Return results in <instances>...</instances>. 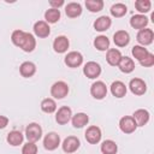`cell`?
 <instances>
[{"mask_svg":"<svg viewBox=\"0 0 154 154\" xmlns=\"http://www.w3.org/2000/svg\"><path fill=\"white\" fill-rule=\"evenodd\" d=\"M101 129L96 125H90L89 128H87L85 130V134H84V137L87 140L88 143L90 144H96L101 141Z\"/></svg>","mask_w":154,"mask_h":154,"instance_id":"obj_6","label":"cell"},{"mask_svg":"<svg viewBox=\"0 0 154 154\" xmlns=\"http://www.w3.org/2000/svg\"><path fill=\"white\" fill-rule=\"evenodd\" d=\"M71 122H72L73 128H76V129H82L83 126H85V125L88 124L89 117H88L85 113H83V112H78V113H76L75 116H72Z\"/></svg>","mask_w":154,"mask_h":154,"instance_id":"obj_26","label":"cell"},{"mask_svg":"<svg viewBox=\"0 0 154 154\" xmlns=\"http://www.w3.org/2000/svg\"><path fill=\"white\" fill-rule=\"evenodd\" d=\"M113 42L117 47H125L130 42V35L125 30H118L113 35Z\"/></svg>","mask_w":154,"mask_h":154,"instance_id":"obj_17","label":"cell"},{"mask_svg":"<svg viewBox=\"0 0 154 154\" xmlns=\"http://www.w3.org/2000/svg\"><path fill=\"white\" fill-rule=\"evenodd\" d=\"M119 129L124 134H132L137 129V125L131 116H124L119 120Z\"/></svg>","mask_w":154,"mask_h":154,"instance_id":"obj_11","label":"cell"},{"mask_svg":"<svg viewBox=\"0 0 154 154\" xmlns=\"http://www.w3.org/2000/svg\"><path fill=\"white\" fill-rule=\"evenodd\" d=\"M35 47H36V40H35L34 35L25 31L24 37H23V40H22V42L19 45V48L22 51L26 52V53H30V52H32L35 49Z\"/></svg>","mask_w":154,"mask_h":154,"instance_id":"obj_14","label":"cell"},{"mask_svg":"<svg viewBox=\"0 0 154 154\" xmlns=\"http://www.w3.org/2000/svg\"><path fill=\"white\" fill-rule=\"evenodd\" d=\"M19 73L24 78L32 77L36 73V65L34 63H31V61H24L19 66Z\"/></svg>","mask_w":154,"mask_h":154,"instance_id":"obj_22","label":"cell"},{"mask_svg":"<svg viewBox=\"0 0 154 154\" xmlns=\"http://www.w3.org/2000/svg\"><path fill=\"white\" fill-rule=\"evenodd\" d=\"M81 146V142H79V138L76 137V136H67L63 143H61V148L65 153L67 154H71V153H75Z\"/></svg>","mask_w":154,"mask_h":154,"instance_id":"obj_9","label":"cell"},{"mask_svg":"<svg viewBox=\"0 0 154 154\" xmlns=\"http://www.w3.org/2000/svg\"><path fill=\"white\" fill-rule=\"evenodd\" d=\"M69 46H70V41L64 35L57 36L53 41V49H54L55 53H59V54H63V53L67 52Z\"/></svg>","mask_w":154,"mask_h":154,"instance_id":"obj_13","label":"cell"},{"mask_svg":"<svg viewBox=\"0 0 154 154\" xmlns=\"http://www.w3.org/2000/svg\"><path fill=\"white\" fill-rule=\"evenodd\" d=\"M85 7L89 12L96 13L100 12L103 8V1L102 0H85Z\"/></svg>","mask_w":154,"mask_h":154,"instance_id":"obj_31","label":"cell"},{"mask_svg":"<svg viewBox=\"0 0 154 154\" xmlns=\"http://www.w3.org/2000/svg\"><path fill=\"white\" fill-rule=\"evenodd\" d=\"M45 22L46 23H51V24H54L57 23L59 19H60V10H57V8H49L45 12Z\"/></svg>","mask_w":154,"mask_h":154,"instance_id":"obj_32","label":"cell"},{"mask_svg":"<svg viewBox=\"0 0 154 154\" xmlns=\"http://www.w3.org/2000/svg\"><path fill=\"white\" fill-rule=\"evenodd\" d=\"M122 53L119 49L117 48H109L106 53V61L108 63V65L111 66H118L120 59H122Z\"/></svg>","mask_w":154,"mask_h":154,"instance_id":"obj_21","label":"cell"},{"mask_svg":"<svg viewBox=\"0 0 154 154\" xmlns=\"http://www.w3.org/2000/svg\"><path fill=\"white\" fill-rule=\"evenodd\" d=\"M60 146V136L52 131V132H48L45 137H43V147L46 150H55L58 147Z\"/></svg>","mask_w":154,"mask_h":154,"instance_id":"obj_3","label":"cell"},{"mask_svg":"<svg viewBox=\"0 0 154 154\" xmlns=\"http://www.w3.org/2000/svg\"><path fill=\"white\" fill-rule=\"evenodd\" d=\"M131 53H132V57H134L137 61H141V60H143V59L146 58V55H147L149 52H148V49H147L146 47L137 45V46H134V47H132Z\"/></svg>","mask_w":154,"mask_h":154,"instance_id":"obj_33","label":"cell"},{"mask_svg":"<svg viewBox=\"0 0 154 154\" xmlns=\"http://www.w3.org/2000/svg\"><path fill=\"white\" fill-rule=\"evenodd\" d=\"M69 94V85L66 82L64 81H58L55 83H53V85L51 87V95L54 99H64L65 96H67Z\"/></svg>","mask_w":154,"mask_h":154,"instance_id":"obj_2","label":"cell"},{"mask_svg":"<svg viewBox=\"0 0 154 154\" xmlns=\"http://www.w3.org/2000/svg\"><path fill=\"white\" fill-rule=\"evenodd\" d=\"M8 125V118L5 116H0V130L5 129Z\"/></svg>","mask_w":154,"mask_h":154,"instance_id":"obj_39","label":"cell"},{"mask_svg":"<svg viewBox=\"0 0 154 154\" xmlns=\"http://www.w3.org/2000/svg\"><path fill=\"white\" fill-rule=\"evenodd\" d=\"M25 137L28 142L36 143L42 137V128L37 123H30L25 128Z\"/></svg>","mask_w":154,"mask_h":154,"instance_id":"obj_1","label":"cell"},{"mask_svg":"<svg viewBox=\"0 0 154 154\" xmlns=\"http://www.w3.org/2000/svg\"><path fill=\"white\" fill-rule=\"evenodd\" d=\"M64 63H65V65H67L71 69L78 67L83 64V55L77 51L69 52L64 58Z\"/></svg>","mask_w":154,"mask_h":154,"instance_id":"obj_5","label":"cell"},{"mask_svg":"<svg viewBox=\"0 0 154 154\" xmlns=\"http://www.w3.org/2000/svg\"><path fill=\"white\" fill-rule=\"evenodd\" d=\"M64 4H65L64 0H51L49 1L51 8H57V10H59V7H61Z\"/></svg>","mask_w":154,"mask_h":154,"instance_id":"obj_38","label":"cell"},{"mask_svg":"<svg viewBox=\"0 0 154 154\" xmlns=\"http://www.w3.org/2000/svg\"><path fill=\"white\" fill-rule=\"evenodd\" d=\"M41 109L48 114L54 113L57 111V102L51 97H46L41 101Z\"/></svg>","mask_w":154,"mask_h":154,"instance_id":"obj_30","label":"cell"},{"mask_svg":"<svg viewBox=\"0 0 154 154\" xmlns=\"http://www.w3.org/2000/svg\"><path fill=\"white\" fill-rule=\"evenodd\" d=\"M72 118V109L69 106H61L55 113V122L60 125L67 124Z\"/></svg>","mask_w":154,"mask_h":154,"instance_id":"obj_10","label":"cell"},{"mask_svg":"<svg viewBox=\"0 0 154 154\" xmlns=\"http://www.w3.org/2000/svg\"><path fill=\"white\" fill-rule=\"evenodd\" d=\"M24 34H25V31H23V30H19V29L14 30L11 34V41H12V43L14 46L19 47V45H20V42H22L23 37H24Z\"/></svg>","mask_w":154,"mask_h":154,"instance_id":"obj_35","label":"cell"},{"mask_svg":"<svg viewBox=\"0 0 154 154\" xmlns=\"http://www.w3.org/2000/svg\"><path fill=\"white\" fill-rule=\"evenodd\" d=\"M6 141L10 146L12 147H17L19 144L23 143L24 141V135L20 132V131H17V130H13L11 132L7 134V137H6Z\"/></svg>","mask_w":154,"mask_h":154,"instance_id":"obj_24","label":"cell"},{"mask_svg":"<svg viewBox=\"0 0 154 154\" xmlns=\"http://www.w3.org/2000/svg\"><path fill=\"white\" fill-rule=\"evenodd\" d=\"M140 64H141L142 66H144V67H150V66H153V65H154V54L149 52V53L146 55V58L140 61Z\"/></svg>","mask_w":154,"mask_h":154,"instance_id":"obj_37","label":"cell"},{"mask_svg":"<svg viewBox=\"0 0 154 154\" xmlns=\"http://www.w3.org/2000/svg\"><path fill=\"white\" fill-rule=\"evenodd\" d=\"M129 89L134 95H143L147 91V84L141 78H132L129 83Z\"/></svg>","mask_w":154,"mask_h":154,"instance_id":"obj_12","label":"cell"},{"mask_svg":"<svg viewBox=\"0 0 154 154\" xmlns=\"http://www.w3.org/2000/svg\"><path fill=\"white\" fill-rule=\"evenodd\" d=\"M126 91H128V88L125 85V83H123L122 81H114L112 82L111 84V93L113 96L118 97V99H122L126 95Z\"/></svg>","mask_w":154,"mask_h":154,"instance_id":"obj_18","label":"cell"},{"mask_svg":"<svg viewBox=\"0 0 154 154\" xmlns=\"http://www.w3.org/2000/svg\"><path fill=\"white\" fill-rule=\"evenodd\" d=\"M101 153L102 154H117L118 152V146L114 141L112 140H105L102 143H101Z\"/></svg>","mask_w":154,"mask_h":154,"instance_id":"obj_28","label":"cell"},{"mask_svg":"<svg viewBox=\"0 0 154 154\" xmlns=\"http://www.w3.org/2000/svg\"><path fill=\"white\" fill-rule=\"evenodd\" d=\"M109 12H111V14H112L113 17L120 18V17H123V16L126 14L128 7H126V5H124V4H122V2H117V4H114V5L111 6Z\"/></svg>","mask_w":154,"mask_h":154,"instance_id":"obj_29","label":"cell"},{"mask_svg":"<svg viewBox=\"0 0 154 154\" xmlns=\"http://www.w3.org/2000/svg\"><path fill=\"white\" fill-rule=\"evenodd\" d=\"M90 94L96 100H102L107 95V87L102 81H96L90 87Z\"/></svg>","mask_w":154,"mask_h":154,"instance_id":"obj_7","label":"cell"},{"mask_svg":"<svg viewBox=\"0 0 154 154\" xmlns=\"http://www.w3.org/2000/svg\"><path fill=\"white\" fill-rule=\"evenodd\" d=\"M93 25H94V29H95L96 31L102 32V31H106V30H108V29L111 28V25H112V19H111L108 16H101V17L96 18V20L94 22Z\"/></svg>","mask_w":154,"mask_h":154,"instance_id":"obj_20","label":"cell"},{"mask_svg":"<svg viewBox=\"0 0 154 154\" xmlns=\"http://www.w3.org/2000/svg\"><path fill=\"white\" fill-rule=\"evenodd\" d=\"M94 47L100 52L108 51L109 49V40H108V37L105 36V35L96 36L95 40H94Z\"/></svg>","mask_w":154,"mask_h":154,"instance_id":"obj_27","label":"cell"},{"mask_svg":"<svg viewBox=\"0 0 154 154\" xmlns=\"http://www.w3.org/2000/svg\"><path fill=\"white\" fill-rule=\"evenodd\" d=\"M136 40L137 42L140 43V46H149L153 43V40H154V32L152 29L149 28H144V29H141L138 30L137 35H136Z\"/></svg>","mask_w":154,"mask_h":154,"instance_id":"obj_4","label":"cell"},{"mask_svg":"<svg viewBox=\"0 0 154 154\" xmlns=\"http://www.w3.org/2000/svg\"><path fill=\"white\" fill-rule=\"evenodd\" d=\"M149 20H148V17L144 16V14H135L130 18V25L134 28V29H144L147 25H148Z\"/></svg>","mask_w":154,"mask_h":154,"instance_id":"obj_19","label":"cell"},{"mask_svg":"<svg viewBox=\"0 0 154 154\" xmlns=\"http://www.w3.org/2000/svg\"><path fill=\"white\" fill-rule=\"evenodd\" d=\"M118 67L123 73H131L135 70V63L129 57H122V59L118 64Z\"/></svg>","mask_w":154,"mask_h":154,"instance_id":"obj_25","label":"cell"},{"mask_svg":"<svg viewBox=\"0 0 154 154\" xmlns=\"http://www.w3.org/2000/svg\"><path fill=\"white\" fill-rule=\"evenodd\" d=\"M34 34L40 38H45V37L49 36L51 28H49L48 23H46L45 20H37L34 24Z\"/></svg>","mask_w":154,"mask_h":154,"instance_id":"obj_16","label":"cell"},{"mask_svg":"<svg viewBox=\"0 0 154 154\" xmlns=\"http://www.w3.org/2000/svg\"><path fill=\"white\" fill-rule=\"evenodd\" d=\"M136 123L137 126H144L148 122H149V118H150V114L147 109L144 108H138L134 112V114L131 116Z\"/></svg>","mask_w":154,"mask_h":154,"instance_id":"obj_15","label":"cell"},{"mask_svg":"<svg viewBox=\"0 0 154 154\" xmlns=\"http://www.w3.org/2000/svg\"><path fill=\"white\" fill-rule=\"evenodd\" d=\"M83 73L85 77L94 79L101 75V66L96 61H88L83 66Z\"/></svg>","mask_w":154,"mask_h":154,"instance_id":"obj_8","label":"cell"},{"mask_svg":"<svg viewBox=\"0 0 154 154\" xmlns=\"http://www.w3.org/2000/svg\"><path fill=\"white\" fill-rule=\"evenodd\" d=\"M135 7L140 12V14H144V13L150 11L152 2H150V0H136L135 1Z\"/></svg>","mask_w":154,"mask_h":154,"instance_id":"obj_34","label":"cell"},{"mask_svg":"<svg viewBox=\"0 0 154 154\" xmlns=\"http://www.w3.org/2000/svg\"><path fill=\"white\" fill-rule=\"evenodd\" d=\"M22 154H37V146L32 142H26L22 148Z\"/></svg>","mask_w":154,"mask_h":154,"instance_id":"obj_36","label":"cell"},{"mask_svg":"<svg viewBox=\"0 0 154 154\" xmlns=\"http://www.w3.org/2000/svg\"><path fill=\"white\" fill-rule=\"evenodd\" d=\"M65 13L69 18H77L82 14V6L79 2H69L65 5Z\"/></svg>","mask_w":154,"mask_h":154,"instance_id":"obj_23","label":"cell"}]
</instances>
